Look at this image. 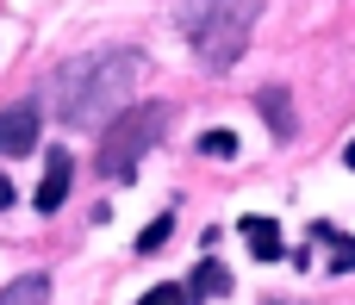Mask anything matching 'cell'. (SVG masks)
<instances>
[{"instance_id":"1","label":"cell","mask_w":355,"mask_h":305,"mask_svg":"<svg viewBox=\"0 0 355 305\" xmlns=\"http://www.w3.org/2000/svg\"><path fill=\"white\" fill-rule=\"evenodd\" d=\"M144 56L137 50H94V56H75L56 69V119L75 125V131H94V125H112L131 100V81H137Z\"/></svg>"},{"instance_id":"2","label":"cell","mask_w":355,"mask_h":305,"mask_svg":"<svg viewBox=\"0 0 355 305\" xmlns=\"http://www.w3.org/2000/svg\"><path fill=\"white\" fill-rule=\"evenodd\" d=\"M262 0H175V25L206 69H231L250 50Z\"/></svg>"},{"instance_id":"3","label":"cell","mask_w":355,"mask_h":305,"mask_svg":"<svg viewBox=\"0 0 355 305\" xmlns=\"http://www.w3.org/2000/svg\"><path fill=\"white\" fill-rule=\"evenodd\" d=\"M168 131V106L162 100H150V106H125L112 125H106V143H100V175H112V181H131L137 175V162L156 150V137Z\"/></svg>"},{"instance_id":"4","label":"cell","mask_w":355,"mask_h":305,"mask_svg":"<svg viewBox=\"0 0 355 305\" xmlns=\"http://www.w3.org/2000/svg\"><path fill=\"white\" fill-rule=\"evenodd\" d=\"M37 150V106H6L0 112V156H31Z\"/></svg>"},{"instance_id":"5","label":"cell","mask_w":355,"mask_h":305,"mask_svg":"<svg viewBox=\"0 0 355 305\" xmlns=\"http://www.w3.org/2000/svg\"><path fill=\"white\" fill-rule=\"evenodd\" d=\"M69 181H75V162L56 150V156H50V168H44V181H37V212H56V206L69 200Z\"/></svg>"},{"instance_id":"6","label":"cell","mask_w":355,"mask_h":305,"mask_svg":"<svg viewBox=\"0 0 355 305\" xmlns=\"http://www.w3.org/2000/svg\"><path fill=\"white\" fill-rule=\"evenodd\" d=\"M237 231H243V243L256 250V262H281V225H275V218H243Z\"/></svg>"},{"instance_id":"7","label":"cell","mask_w":355,"mask_h":305,"mask_svg":"<svg viewBox=\"0 0 355 305\" xmlns=\"http://www.w3.org/2000/svg\"><path fill=\"white\" fill-rule=\"evenodd\" d=\"M312 237L331 250V268H337V274H349V268H355V237H343L337 225H312Z\"/></svg>"},{"instance_id":"8","label":"cell","mask_w":355,"mask_h":305,"mask_svg":"<svg viewBox=\"0 0 355 305\" xmlns=\"http://www.w3.org/2000/svg\"><path fill=\"white\" fill-rule=\"evenodd\" d=\"M256 106H262V119L275 125V137H293V112H287V87H262V94H256Z\"/></svg>"},{"instance_id":"9","label":"cell","mask_w":355,"mask_h":305,"mask_svg":"<svg viewBox=\"0 0 355 305\" xmlns=\"http://www.w3.org/2000/svg\"><path fill=\"white\" fill-rule=\"evenodd\" d=\"M44 299H50V281L44 274H25V281H12L0 293V305H44Z\"/></svg>"},{"instance_id":"10","label":"cell","mask_w":355,"mask_h":305,"mask_svg":"<svg viewBox=\"0 0 355 305\" xmlns=\"http://www.w3.org/2000/svg\"><path fill=\"white\" fill-rule=\"evenodd\" d=\"M187 293H200V299H206V293H231V274H225V268L206 256V262L193 268V287H187Z\"/></svg>"},{"instance_id":"11","label":"cell","mask_w":355,"mask_h":305,"mask_svg":"<svg viewBox=\"0 0 355 305\" xmlns=\"http://www.w3.org/2000/svg\"><path fill=\"white\" fill-rule=\"evenodd\" d=\"M200 150L225 162V156H237V137H231V131H206V137H200Z\"/></svg>"},{"instance_id":"12","label":"cell","mask_w":355,"mask_h":305,"mask_svg":"<svg viewBox=\"0 0 355 305\" xmlns=\"http://www.w3.org/2000/svg\"><path fill=\"white\" fill-rule=\"evenodd\" d=\"M187 299H193L187 287H156V293H144L137 305H187Z\"/></svg>"},{"instance_id":"13","label":"cell","mask_w":355,"mask_h":305,"mask_svg":"<svg viewBox=\"0 0 355 305\" xmlns=\"http://www.w3.org/2000/svg\"><path fill=\"white\" fill-rule=\"evenodd\" d=\"M168 231H175V218H168V212H162V218H156V225H150V231H144V237H137V250H144V256H150V250H156V243H162V237H168Z\"/></svg>"},{"instance_id":"14","label":"cell","mask_w":355,"mask_h":305,"mask_svg":"<svg viewBox=\"0 0 355 305\" xmlns=\"http://www.w3.org/2000/svg\"><path fill=\"white\" fill-rule=\"evenodd\" d=\"M6 206H12V181L0 175V212H6Z\"/></svg>"},{"instance_id":"15","label":"cell","mask_w":355,"mask_h":305,"mask_svg":"<svg viewBox=\"0 0 355 305\" xmlns=\"http://www.w3.org/2000/svg\"><path fill=\"white\" fill-rule=\"evenodd\" d=\"M343 162H349V168H355V143H349V150H343Z\"/></svg>"}]
</instances>
